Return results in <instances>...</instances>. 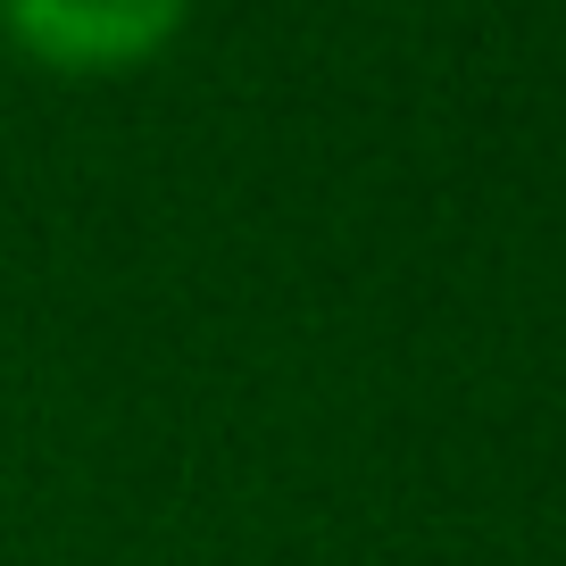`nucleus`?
Here are the masks:
<instances>
[{
  "label": "nucleus",
  "mask_w": 566,
  "mask_h": 566,
  "mask_svg": "<svg viewBox=\"0 0 566 566\" xmlns=\"http://www.w3.org/2000/svg\"><path fill=\"white\" fill-rule=\"evenodd\" d=\"M192 0H0V34L59 75H125L159 59Z\"/></svg>",
  "instance_id": "obj_1"
}]
</instances>
